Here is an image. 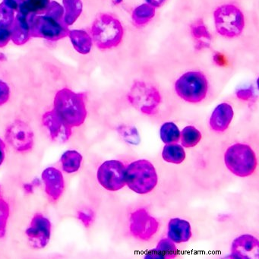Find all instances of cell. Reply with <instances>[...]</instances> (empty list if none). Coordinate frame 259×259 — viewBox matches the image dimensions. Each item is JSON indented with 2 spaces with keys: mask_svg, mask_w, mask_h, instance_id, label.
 Returning <instances> with one entry per match:
<instances>
[{
  "mask_svg": "<svg viewBox=\"0 0 259 259\" xmlns=\"http://www.w3.org/2000/svg\"><path fill=\"white\" fill-rule=\"evenodd\" d=\"M236 97L242 101H250L254 97V91L251 88H245L241 89L236 92Z\"/></svg>",
  "mask_w": 259,
  "mask_h": 259,
  "instance_id": "e575fe53",
  "label": "cell"
},
{
  "mask_svg": "<svg viewBox=\"0 0 259 259\" xmlns=\"http://www.w3.org/2000/svg\"><path fill=\"white\" fill-rule=\"evenodd\" d=\"M98 183L106 190L116 192L125 184V166L119 160H107L99 166L97 172Z\"/></svg>",
  "mask_w": 259,
  "mask_h": 259,
  "instance_id": "9c48e42d",
  "label": "cell"
},
{
  "mask_svg": "<svg viewBox=\"0 0 259 259\" xmlns=\"http://www.w3.org/2000/svg\"><path fill=\"white\" fill-rule=\"evenodd\" d=\"M230 257L237 259H257L259 242L252 235L243 234L232 242Z\"/></svg>",
  "mask_w": 259,
  "mask_h": 259,
  "instance_id": "4fadbf2b",
  "label": "cell"
},
{
  "mask_svg": "<svg viewBox=\"0 0 259 259\" xmlns=\"http://www.w3.org/2000/svg\"><path fill=\"white\" fill-rule=\"evenodd\" d=\"M41 178L45 183V192L50 199L58 201L65 189L64 177L61 171L53 166L47 168L42 172Z\"/></svg>",
  "mask_w": 259,
  "mask_h": 259,
  "instance_id": "9a60e30c",
  "label": "cell"
},
{
  "mask_svg": "<svg viewBox=\"0 0 259 259\" xmlns=\"http://www.w3.org/2000/svg\"><path fill=\"white\" fill-rule=\"evenodd\" d=\"M184 148L177 143L166 144L162 151L163 160L172 164H180L186 159Z\"/></svg>",
  "mask_w": 259,
  "mask_h": 259,
  "instance_id": "7402d4cb",
  "label": "cell"
},
{
  "mask_svg": "<svg viewBox=\"0 0 259 259\" xmlns=\"http://www.w3.org/2000/svg\"><path fill=\"white\" fill-rule=\"evenodd\" d=\"M85 101V94L76 93L65 88L56 95L53 110L72 128L81 126L87 117Z\"/></svg>",
  "mask_w": 259,
  "mask_h": 259,
  "instance_id": "7a4b0ae2",
  "label": "cell"
},
{
  "mask_svg": "<svg viewBox=\"0 0 259 259\" xmlns=\"http://www.w3.org/2000/svg\"><path fill=\"white\" fill-rule=\"evenodd\" d=\"M31 37L57 41L69 35V26L64 22V9L51 2L43 16H30Z\"/></svg>",
  "mask_w": 259,
  "mask_h": 259,
  "instance_id": "6da1fadb",
  "label": "cell"
},
{
  "mask_svg": "<svg viewBox=\"0 0 259 259\" xmlns=\"http://www.w3.org/2000/svg\"><path fill=\"white\" fill-rule=\"evenodd\" d=\"M25 188V192L27 193H32L33 190H34V184H26L24 186Z\"/></svg>",
  "mask_w": 259,
  "mask_h": 259,
  "instance_id": "f35d334b",
  "label": "cell"
},
{
  "mask_svg": "<svg viewBox=\"0 0 259 259\" xmlns=\"http://www.w3.org/2000/svg\"><path fill=\"white\" fill-rule=\"evenodd\" d=\"M159 230V222L145 208H139L131 213L130 230L136 239L148 241L154 237Z\"/></svg>",
  "mask_w": 259,
  "mask_h": 259,
  "instance_id": "30bf717a",
  "label": "cell"
},
{
  "mask_svg": "<svg viewBox=\"0 0 259 259\" xmlns=\"http://www.w3.org/2000/svg\"><path fill=\"white\" fill-rule=\"evenodd\" d=\"M157 171L149 160H136L125 166V184L136 193H150L157 186Z\"/></svg>",
  "mask_w": 259,
  "mask_h": 259,
  "instance_id": "277c9868",
  "label": "cell"
},
{
  "mask_svg": "<svg viewBox=\"0 0 259 259\" xmlns=\"http://www.w3.org/2000/svg\"><path fill=\"white\" fill-rule=\"evenodd\" d=\"M82 160V155L79 152L69 150L62 155L60 161L63 171L68 174H73L80 169Z\"/></svg>",
  "mask_w": 259,
  "mask_h": 259,
  "instance_id": "cb8c5ba5",
  "label": "cell"
},
{
  "mask_svg": "<svg viewBox=\"0 0 259 259\" xmlns=\"http://www.w3.org/2000/svg\"><path fill=\"white\" fill-rule=\"evenodd\" d=\"M175 92L181 99L190 104H198L205 99L209 83L205 75L198 71H190L176 81Z\"/></svg>",
  "mask_w": 259,
  "mask_h": 259,
  "instance_id": "8992f818",
  "label": "cell"
},
{
  "mask_svg": "<svg viewBox=\"0 0 259 259\" xmlns=\"http://www.w3.org/2000/svg\"><path fill=\"white\" fill-rule=\"evenodd\" d=\"M160 139L164 144L177 143L180 142V130L172 122H166L160 127Z\"/></svg>",
  "mask_w": 259,
  "mask_h": 259,
  "instance_id": "83f0119b",
  "label": "cell"
},
{
  "mask_svg": "<svg viewBox=\"0 0 259 259\" xmlns=\"http://www.w3.org/2000/svg\"><path fill=\"white\" fill-rule=\"evenodd\" d=\"M127 98L135 109L148 116L156 114L162 102L161 95L158 89L143 81L133 83Z\"/></svg>",
  "mask_w": 259,
  "mask_h": 259,
  "instance_id": "52a82bcc",
  "label": "cell"
},
{
  "mask_svg": "<svg viewBox=\"0 0 259 259\" xmlns=\"http://www.w3.org/2000/svg\"><path fill=\"white\" fill-rule=\"evenodd\" d=\"M191 34L195 44V49L198 51L208 49L211 45V34L209 32L202 20L196 21L191 26Z\"/></svg>",
  "mask_w": 259,
  "mask_h": 259,
  "instance_id": "d6986e66",
  "label": "cell"
},
{
  "mask_svg": "<svg viewBox=\"0 0 259 259\" xmlns=\"http://www.w3.org/2000/svg\"><path fill=\"white\" fill-rule=\"evenodd\" d=\"M155 8L149 4H145L136 7L132 15L135 25L142 26L146 25L155 16Z\"/></svg>",
  "mask_w": 259,
  "mask_h": 259,
  "instance_id": "484cf974",
  "label": "cell"
},
{
  "mask_svg": "<svg viewBox=\"0 0 259 259\" xmlns=\"http://www.w3.org/2000/svg\"><path fill=\"white\" fill-rule=\"evenodd\" d=\"M11 28L0 25V48H4L11 40Z\"/></svg>",
  "mask_w": 259,
  "mask_h": 259,
  "instance_id": "836d02e7",
  "label": "cell"
},
{
  "mask_svg": "<svg viewBox=\"0 0 259 259\" xmlns=\"http://www.w3.org/2000/svg\"><path fill=\"white\" fill-rule=\"evenodd\" d=\"M25 234L32 248L37 249L45 248L51 239V221L41 213H36L31 219Z\"/></svg>",
  "mask_w": 259,
  "mask_h": 259,
  "instance_id": "7c38bea8",
  "label": "cell"
},
{
  "mask_svg": "<svg viewBox=\"0 0 259 259\" xmlns=\"http://www.w3.org/2000/svg\"><path fill=\"white\" fill-rule=\"evenodd\" d=\"M42 122L54 142L64 143L70 139L72 133V127L63 122L54 110L46 112L43 115Z\"/></svg>",
  "mask_w": 259,
  "mask_h": 259,
  "instance_id": "5bb4252c",
  "label": "cell"
},
{
  "mask_svg": "<svg viewBox=\"0 0 259 259\" xmlns=\"http://www.w3.org/2000/svg\"><path fill=\"white\" fill-rule=\"evenodd\" d=\"M6 157V144L0 139V166L4 163Z\"/></svg>",
  "mask_w": 259,
  "mask_h": 259,
  "instance_id": "8d00e7d4",
  "label": "cell"
},
{
  "mask_svg": "<svg viewBox=\"0 0 259 259\" xmlns=\"http://www.w3.org/2000/svg\"><path fill=\"white\" fill-rule=\"evenodd\" d=\"M224 163L232 174L244 178L254 174L257 160L255 153L249 145L236 143L226 151Z\"/></svg>",
  "mask_w": 259,
  "mask_h": 259,
  "instance_id": "5b68a950",
  "label": "cell"
},
{
  "mask_svg": "<svg viewBox=\"0 0 259 259\" xmlns=\"http://www.w3.org/2000/svg\"><path fill=\"white\" fill-rule=\"evenodd\" d=\"M178 249L175 243L170 239H160L156 248L148 251L145 254V258L148 259H172L177 257Z\"/></svg>",
  "mask_w": 259,
  "mask_h": 259,
  "instance_id": "ffe728a7",
  "label": "cell"
},
{
  "mask_svg": "<svg viewBox=\"0 0 259 259\" xmlns=\"http://www.w3.org/2000/svg\"><path fill=\"white\" fill-rule=\"evenodd\" d=\"M51 3V0H25L19 13L28 17L42 15L47 11Z\"/></svg>",
  "mask_w": 259,
  "mask_h": 259,
  "instance_id": "603a6c76",
  "label": "cell"
},
{
  "mask_svg": "<svg viewBox=\"0 0 259 259\" xmlns=\"http://www.w3.org/2000/svg\"><path fill=\"white\" fill-rule=\"evenodd\" d=\"M217 32L226 38H235L242 34L245 17L240 9L233 4H224L213 13Z\"/></svg>",
  "mask_w": 259,
  "mask_h": 259,
  "instance_id": "ba28073f",
  "label": "cell"
},
{
  "mask_svg": "<svg viewBox=\"0 0 259 259\" xmlns=\"http://www.w3.org/2000/svg\"><path fill=\"white\" fill-rule=\"evenodd\" d=\"M69 38L72 46L77 52L82 55H87L92 51L93 40L92 36L83 30H72L69 31Z\"/></svg>",
  "mask_w": 259,
  "mask_h": 259,
  "instance_id": "44dd1931",
  "label": "cell"
},
{
  "mask_svg": "<svg viewBox=\"0 0 259 259\" xmlns=\"http://www.w3.org/2000/svg\"><path fill=\"white\" fill-rule=\"evenodd\" d=\"M92 38L100 50H110L120 45L124 28L119 19L110 14H101L91 29Z\"/></svg>",
  "mask_w": 259,
  "mask_h": 259,
  "instance_id": "3957f363",
  "label": "cell"
},
{
  "mask_svg": "<svg viewBox=\"0 0 259 259\" xmlns=\"http://www.w3.org/2000/svg\"><path fill=\"white\" fill-rule=\"evenodd\" d=\"M64 22L68 26L75 23L82 12L81 0H63Z\"/></svg>",
  "mask_w": 259,
  "mask_h": 259,
  "instance_id": "d4e9b609",
  "label": "cell"
},
{
  "mask_svg": "<svg viewBox=\"0 0 259 259\" xmlns=\"http://www.w3.org/2000/svg\"><path fill=\"white\" fill-rule=\"evenodd\" d=\"M201 132L192 125L185 127L180 132V141L183 148H191L196 146L201 140Z\"/></svg>",
  "mask_w": 259,
  "mask_h": 259,
  "instance_id": "4316f807",
  "label": "cell"
},
{
  "mask_svg": "<svg viewBox=\"0 0 259 259\" xmlns=\"http://www.w3.org/2000/svg\"><path fill=\"white\" fill-rule=\"evenodd\" d=\"M234 116L233 107L228 103L217 106L209 119V125L216 133H224L228 130Z\"/></svg>",
  "mask_w": 259,
  "mask_h": 259,
  "instance_id": "2e32d148",
  "label": "cell"
},
{
  "mask_svg": "<svg viewBox=\"0 0 259 259\" xmlns=\"http://www.w3.org/2000/svg\"><path fill=\"white\" fill-rule=\"evenodd\" d=\"M118 131L121 136L125 139V141L130 143L137 144L140 141L139 132L135 127L131 126V125H122V126L119 127Z\"/></svg>",
  "mask_w": 259,
  "mask_h": 259,
  "instance_id": "4dcf8cb0",
  "label": "cell"
},
{
  "mask_svg": "<svg viewBox=\"0 0 259 259\" xmlns=\"http://www.w3.org/2000/svg\"><path fill=\"white\" fill-rule=\"evenodd\" d=\"M78 218L84 224V227H89L93 223L95 214L92 210H81V211H78Z\"/></svg>",
  "mask_w": 259,
  "mask_h": 259,
  "instance_id": "1f68e13d",
  "label": "cell"
},
{
  "mask_svg": "<svg viewBox=\"0 0 259 259\" xmlns=\"http://www.w3.org/2000/svg\"><path fill=\"white\" fill-rule=\"evenodd\" d=\"M15 19L14 10L6 5L4 2L0 4V25L11 28Z\"/></svg>",
  "mask_w": 259,
  "mask_h": 259,
  "instance_id": "f546056e",
  "label": "cell"
},
{
  "mask_svg": "<svg viewBox=\"0 0 259 259\" xmlns=\"http://www.w3.org/2000/svg\"><path fill=\"white\" fill-rule=\"evenodd\" d=\"M10 208L8 202L3 197L0 191V238H4L7 233V224L10 218Z\"/></svg>",
  "mask_w": 259,
  "mask_h": 259,
  "instance_id": "f1b7e54d",
  "label": "cell"
},
{
  "mask_svg": "<svg viewBox=\"0 0 259 259\" xmlns=\"http://www.w3.org/2000/svg\"><path fill=\"white\" fill-rule=\"evenodd\" d=\"M10 98V89L8 84L0 80V106L4 105Z\"/></svg>",
  "mask_w": 259,
  "mask_h": 259,
  "instance_id": "d6a6232c",
  "label": "cell"
},
{
  "mask_svg": "<svg viewBox=\"0 0 259 259\" xmlns=\"http://www.w3.org/2000/svg\"><path fill=\"white\" fill-rule=\"evenodd\" d=\"M145 1H146L147 4L151 5V7H154V8H158L164 4L166 0H145Z\"/></svg>",
  "mask_w": 259,
  "mask_h": 259,
  "instance_id": "74e56055",
  "label": "cell"
},
{
  "mask_svg": "<svg viewBox=\"0 0 259 259\" xmlns=\"http://www.w3.org/2000/svg\"><path fill=\"white\" fill-rule=\"evenodd\" d=\"M6 139L12 148L18 152L31 151L34 146V133L24 121L15 120L6 131Z\"/></svg>",
  "mask_w": 259,
  "mask_h": 259,
  "instance_id": "8fae6325",
  "label": "cell"
},
{
  "mask_svg": "<svg viewBox=\"0 0 259 259\" xmlns=\"http://www.w3.org/2000/svg\"><path fill=\"white\" fill-rule=\"evenodd\" d=\"M190 223L181 218H172L168 223L167 238L174 243L188 242L192 237Z\"/></svg>",
  "mask_w": 259,
  "mask_h": 259,
  "instance_id": "e0dca14e",
  "label": "cell"
},
{
  "mask_svg": "<svg viewBox=\"0 0 259 259\" xmlns=\"http://www.w3.org/2000/svg\"><path fill=\"white\" fill-rule=\"evenodd\" d=\"M25 0H4V3L14 11H19L22 4Z\"/></svg>",
  "mask_w": 259,
  "mask_h": 259,
  "instance_id": "d590c367",
  "label": "cell"
},
{
  "mask_svg": "<svg viewBox=\"0 0 259 259\" xmlns=\"http://www.w3.org/2000/svg\"><path fill=\"white\" fill-rule=\"evenodd\" d=\"M29 18L22 13H18L11 28V40L15 45H25L31 38Z\"/></svg>",
  "mask_w": 259,
  "mask_h": 259,
  "instance_id": "ac0fdd59",
  "label": "cell"
}]
</instances>
